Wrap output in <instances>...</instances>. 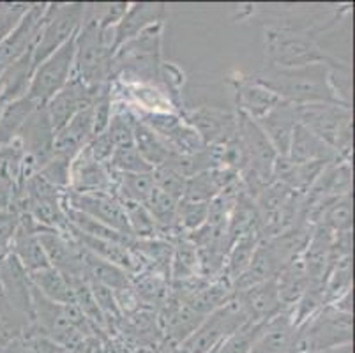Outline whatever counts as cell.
Returning <instances> with one entry per match:
<instances>
[{"instance_id":"6da1fadb","label":"cell","mask_w":355,"mask_h":353,"mask_svg":"<svg viewBox=\"0 0 355 353\" xmlns=\"http://www.w3.org/2000/svg\"><path fill=\"white\" fill-rule=\"evenodd\" d=\"M331 66L327 64H311L293 69H274L263 67L253 74L257 82L272 90L282 101L293 106L302 105H343L331 80Z\"/></svg>"},{"instance_id":"7a4b0ae2","label":"cell","mask_w":355,"mask_h":353,"mask_svg":"<svg viewBox=\"0 0 355 353\" xmlns=\"http://www.w3.org/2000/svg\"><path fill=\"white\" fill-rule=\"evenodd\" d=\"M101 8V4H87L85 16L74 37L73 78L94 92L110 83L114 57V28H99Z\"/></svg>"},{"instance_id":"3957f363","label":"cell","mask_w":355,"mask_h":353,"mask_svg":"<svg viewBox=\"0 0 355 353\" xmlns=\"http://www.w3.org/2000/svg\"><path fill=\"white\" fill-rule=\"evenodd\" d=\"M266 67L274 69H293L311 64H327L340 67L347 64L341 58L327 53L316 41L315 32L290 24H272L263 27L261 34Z\"/></svg>"},{"instance_id":"277c9868","label":"cell","mask_w":355,"mask_h":353,"mask_svg":"<svg viewBox=\"0 0 355 353\" xmlns=\"http://www.w3.org/2000/svg\"><path fill=\"white\" fill-rule=\"evenodd\" d=\"M164 21L150 25L137 37L121 44L112 57L110 82L147 83L161 87V41Z\"/></svg>"},{"instance_id":"5b68a950","label":"cell","mask_w":355,"mask_h":353,"mask_svg":"<svg viewBox=\"0 0 355 353\" xmlns=\"http://www.w3.org/2000/svg\"><path fill=\"white\" fill-rule=\"evenodd\" d=\"M352 313H345L334 306H325L297 329L293 353H315L332 346L347 345L352 343Z\"/></svg>"},{"instance_id":"8992f818","label":"cell","mask_w":355,"mask_h":353,"mask_svg":"<svg viewBox=\"0 0 355 353\" xmlns=\"http://www.w3.org/2000/svg\"><path fill=\"white\" fill-rule=\"evenodd\" d=\"M85 9L87 4H82V2L46 4L40 39L32 53L35 67L76 35L85 16Z\"/></svg>"},{"instance_id":"52a82bcc","label":"cell","mask_w":355,"mask_h":353,"mask_svg":"<svg viewBox=\"0 0 355 353\" xmlns=\"http://www.w3.org/2000/svg\"><path fill=\"white\" fill-rule=\"evenodd\" d=\"M248 316L235 299V293L228 302L209 313L195 329L191 336L182 343L186 353H211L216 346L221 345L225 339L234 336L248 325Z\"/></svg>"},{"instance_id":"ba28073f","label":"cell","mask_w":355,"mask_h":353,"mask_svg":"<svg viewBox=\"0 0 355 353\" xmlns=\"http://www.w3.org/2000/svg\"><path fill=\"white\" fill-rule=\"evenodd\" d=\"M76 37V35H74ZM74 37L46 57L34 69L27 97L37 106H44L73 76Z\"/></svg>"},{"instance_id":"9c48e42d","label":"cell","mask_w":355,"mask_h":353,"mask_svg":"<svg viewBox=\"0 0 355 353\" xmlns=\"http://www.w3.org/2000/svg\"><path fill=\"white\" fill-rule=\"evenodd\" d=\"M18 141L24 150V180L37 173L53 154L55 129L44 106H37L18 132Z\"/></svg>"},{"instance_id":"30bf717a","label":"cell","mask_w":355,"mask_h":353,"mask_svg":"<svg viewBox=\"0 0 355 353\" xmlns=\"http://www.w3.org/2000/svg\"><path fill=\"white\" fill-rule=\"evenodd\" d=\"M64 207L85 214L89 218L133 239L128 218H125L124 205L114 193H76V191L66 189Z\"/></svg>"},{"instance_id":"8fae6325","label":"cell","mask_w":355,"mask_h":353,"mask_svg":"<svg viewBox=\"0 0 355 353\" xmlns=\"http://www.w3.org/2000/svg\"><path fill=\"white\" fill-rule=\"evenodd\" d=\"M41 246H43L46 258L55 270H59L67 281L85 279L82 261V246L74 241V237L67 232L50 230L41 226L37 232Z\"/></svg>"},{"instance_id":"7c38bea8","label":"cell","mask_w":355,"mask_h":353,"mask_svg":"<svg viewBox=\"0 0 355 353\" xmlns=\"http://www.w3.org/2000/svg\"><path fill=\"white\" fill-rule=\"evenodd\" d=\"M182 119L195 129L207 147H216L237 136V113L202 105L182 110Z\"/></svg>"},{"instance_id":"4fadbf2b","label":"cell","mask_w":355,"mask_h":353,"mask_svg":"<svg viewBox=\"0 0 355 353\" xmlns=\"http://www.w3.org/2000/svg\"><path fill=\"white\" fill-rule=\"evenodd\" d=\"M44 11H46L44 2L43 4H31L28 11L20 19V24L16 25L15 31L0 43V76L18 58L34 50L37 39H40L41 27H43Z\"/></svg>"},{"instance_id":"5bb4252c","label":"cell","mask_w":355,"mask_h":353,"mask_svg":"<svg viewBox=\"0 0 355 353\" xmlns=\"http://www.w3.org/2000/svg\"><path fill=\"white\" fill-rule=\"evenodd\" d=\"M235 299L246 313L248 322L253 325H263L285 311L276 279L266 281L242 291H235Z\"/></svg>"},{"instance_id":"9a60e30c","label":"cell","mask_w":355,"mask_h":353,"mask_svg":"<svg viewBox=\"0 0 355 353\" xmlns=\"http://www.w3.org/2000/svg\"><path fill=\"white\" fill-rule=\"evenodd\" d=\"M98 92L87 89L82 82L71 76L69 82L44 105L55 132L60 131L76 113L92 105Z\"/></svg>"},{"instance_id":"2e32d148","label":"cell","mask_w":355,"mask_h":353,"mask_svg":"<svg viewBox=\"0 0 355 353\" xmlns=\"http://www.w3.org/2000/svg\"><path fill=\"white\" fill-rule=\"evenodd\" d=\"M230 83L234 87L237 113L250 117L253 121L267 115L274 106L282 103L272 90L257 82L253 74H237L235 78H230Z\"/></svg>"},{"instance_id":"e0dca14e","label":"cell","mask_w":355,"mask_h":353,"mask_svg":"<svg viewBox=\"0 0 355 353\" xmlns=\"http://www.w3.org/2000/svg\"><path fill=\"white\" fill-rule=\"evenodd\" d=\"M297 121L302 128L311 131L313 135L318 136L322 141L334 148L336 132L340 128L341 121L348 113H352V106L343 105H302L295 106ZM336 152V150H334Z\"/></svg>"},{"instance_id":"ac0fdd59","label":"cell","mask_w":355,"mask_h":353,"mask_svg":"<svg viewBox=\"0 0 355 353\" xmlns=\"http://www.w3.org/2000/svg\"><path fill=\"white\" fill-rule=\"evenodd\" d=\"M69 189L76 193H112L114 189L108 168L96 161L87 147L71 161Z\"/></svg>"},{"instance_id":"d6986e66","label":"cell","mask_w":355,"mask_h":353,"mask_svg":"<svg viewBox=\"0 0 355 353\" xmlns=\"http://www.w3.org/2000/svg\"><path fill=\"white\" fill-rule=\"evenodd\" d=\"M40 228L41 226L32 221L27 214H20V225H18L16 235L12 239L11 255L20 261L27 274L51 267L46 258V252L40 242V237H37Z\"/></svg>"},{"instance_id":"ffe728a7","label":"cell","mask_w":355,"mask_h":353,"mask_svg":"<svg viewBox=\"0 0 355 353\" xmlns=\"http://www.w3.org/2000/svg\"><path fill=\"white\" fill-rule=\"evenodd\" d=\"M297 327L292 309H285L276 318L263 323L248 353H293Z\"/></svg>"},{"instance_id":"44dd1931","label":"cell","mask_w":355,"mask_h":353,"mask_svg":"<svg viewBox=\"0 0 355 353\" xmlns=\"http://www.w3.org/2000/svg\"><path fill=\"white\" fill-rule=\"evenodd\" d=\"M254 122L260 126V129L267 136L269 144L272 145L274 152L279 157L288 155L293 131H295L297 124H299L295 106L282 101L277 106H274L267 115H263L261 119H258Z\"/></svg>"},{"instance_id":"7402d4cb","label":"cell","mask_w":355,"mask_h":353,"mask_svg":"<svg viewBox=\"0 0 355 353\" xmlns=\"http://www.w3.org/2000/svg\"><path fill=\"white\" fill-rule=\"evenodd\" d=\"M92 136H94V117L90 105L76 113L60 131L55 132L53 154L73 161L74 155L89 145Z\"/></svg>"},{"instance_id":"603a6c76","label":"cell","mask_w":355,"mask_h":353,"mask_svg":"<svg viewBox=\"0 0 355 353\" xmlns=\"http://www.w3.org/2000/svg\"><path fill=\"white\" fill-rule=\"evenodd\" d=\"M164 15H166V8L163 4H150V2L129 4L128 11L114 28V53L121 44L137 37L145 28L164 21Z\"/></svg>"},{"instance_id":"cb8c5ba5","label":"cell","mask_w":355,"mask_h":353,"mask_svg":"<svg viewBox=\"0 0 355 353\" xmlns=\"http://www.w3.org/2000/svg\"><path fill=\"white\" fill-rule=\"evenodd\" d=\"M282 270V260L276 257V252L270 248L269 242L260 239L248 268L234 281V293L246 290V288L257 286L260 283H266V281L276 279L277 274Z\"/></svg>"},{"instance_id":"d4e9b609","label":"cell","mask_w":355,"mask_h":353,"mask_svg":"<svg viewBox=\"0 0 355 353\" xmlns=\"http://www.w3.org/2000/svg\"><path fill=\"white\" fill-rule=\"evenodd\" d=\"M288 157L293 163H318V161L332 163V161L340 160L334 148L329 147L325 141H322L318 136L302 128L301 124H297L295 131H293Z\"/></svg>"},{"instance_id":"484cf974","label":"cell","mask_w":355,"mask_h":353,"mask_svg":"<svg viewBox=\"0 0 355 353\" xmlns=\"http://www.w3.org/2000/svg\"><path fill=\"white\" fill-rule=\"evenodd\" d=\"M352 191V164L350 161H332L322 170L318 179L308 191L313 196L320 198H341Z\"/></svg>"},{"instance_id":"4316f807","label":"cell","mask_w":355,"mask_h":353,"mask_svg":"<svg viewBox=\"0 0 355 353\" xmlns=\"http://www.w3.org/2000/svg\"><path fill=\"white\" fill-rule=\"evenodd\" d=\"M34 50L25 53L24 57L18 58L12 66H9L0 76V99L4 103L16 101L27 96L28 87L34 74Z\"/></svg>"},{"instance_id":"83f0119b","label":"cell","mask_w":355,"mask_h":353,"mask_svg":"<svg viewBox=\"0 0 355 353\" xmlns=\"http://www.w3.org/2000/svg\"><path fill=\"white\" fill-rule=\"evenodd\" d=\"M82 261H83V274L87 281L99 283L103 286H108L110 290H122V288L131 286V276L122 268L94 257L92 252L82 248Z\"/></svg>"},{"instance_id":"f1b7e54d","label":"cell","mask_w":355,"mask_h":353,"mask_svg":"<svg viewBox=\"0 0 355 353\" xmlns=\"http://www.w3.org/2000/svg\"><path fill=\"white\" fill-rule=\"evenodd\" d=\"M110 175L114 180L112 193L121 200V203H141V205H145L148 196L153 194V171H148V173H114V171H110Z\"/></svg>"},{"instance_id":"f546056e","label":"cell","mask_w":355,"mask_h":353,"mask_svg":"<svg viewBox=\"0 0 355 353\" xmlns=\"http://www.w3.org/2000/svg\"><path fill=\"white\" fill-rule=\"evenodd\" d=\"M135 147L153 170L157 166H163L168 157L173 154L170 145L156 131L144 124L140 119H135Z\"/></svg>"},{"instance_id":"4dcf8cb0","label":"cell","mask_w":355,"mask_h":353,"mask_svg":"<svg viewBox=\"0 0 355 353\" xmlns=\"http://www.w3.org/2000/svg\"><path fill=\"white\" fill-rule=\"evenodd\" d=\"M28 279H31L32 286L40 291L41 295L50 299L51 302L74 304V293L71 283L53 267L32 272V274H28Z\"/></svg>"},{"instance_id":"1f68e13d","label":"cell","mask_w":355,"mask_h":353,"mask_svg":"<svg viewBox=\"0 0 355 353\" xmlns=\"http://www.w3.org/2000/svg\"><path fill=\"white\" fill-rule=\"evenodd\" d=\"M35 108L37 105L31 101L27 96L16 99V101L6 103L4 110L0 113V148L15 140Z\"/></svg>"},{"instance_id":"d6a6232c","label":"cell","mask_w":355,"mask_h":353,"mask_svg":"<svg viewBox=\"0 0 355 353\" xmlns=\"http://www.w3.org/2000/svg\"><path fill=\"white\" fill-rule=\"evenodd\" d=\"M31 329H34V322L11 306L4 295H0V348L8 346Z\"/></svg>"},{"instance_id":"836d02e7","label":"cell","mask_w":355,"mask_h":353,"mask_svg":"<svg viewBox=\"0 0 355 353\" xmlns=\"http://www.w3.org/2000/svg\"><path fill=\"white\" fill-rule=\"evenodd\" d=\"M258 242H260V235L253 233V235L237 239L230 246L227 255V264H225V276L232 281V284L248 268Z\"/></svg>"},{"instance_id":"e575fe53","label":"cell","mask_w":355,"mask_h":353,"mask_svg":"<svg viewBox=\"0 0 355 353\" xmlns=\"http://www.w3.org/2000/svg\"><path fill=\"white\" fill-rule=\"evenodd\" d=\"M352 219H354V212H352V194L336 198L327 210L322 216L320 225L331 230L332 233H343L352 232Z\"/></svg>"},{"instance_id":"d590c367","label":"cell","mask_w":355,"mask_h":353,"mask_svg":"<svg viewBox=\"0 0 355 353\" xmlns=\"http://www.w3.org/2000/svg\"><path fill=\"white\" fill-rule=\"evenodd\" d=\"M106 168L114 173H148V171H153V168L148 166L147 161L141 157L135 145L115 148Z\"/></svg>"},{"instance_id":"8d00e7d4","label":"cell","mask_w":355,"mask_h":353,"mask_svg":"<svg viewBox=\"0 0 355 353\" xmlns=\"http://www.w3.org/2000/svg\"><path fill=\"white\" fill-rule=\"evenodd\" d=\"M62 350L51 343L50 339L40 334L35 329H31L18 339L0 348V353H60Z\"/></svg>"},{"instance_id":"74e56055","label":"cell","mask_w":355,"mask_h":353,"mask_svg":"<svg viewBox=\"0 0 355 353\" xmlns=\"http://www.w3.org/2000/svg\"><path fill=\"white\" fill-rule=\"evenodd\" d=\"M128 218L129 230L133 239H154L157 237V228L147 207L141 203H122Z\"/></svg>"},{"instance_id":"f35d334b","label":"cell","mask_w":355,"mask_h":353,"mask_svg":"<svg viewBox=\"0 0 355 353\" xmlns=\"http://www.w3.org/2000/svg\"><path fill=\"white\" fill-rule=\"evenodd\" d=\"M209 218V203L179 202L177 209V230L182 235L196 232L202 228Z\"/></svg>"},{"instance_id":"ab89813d","label":"cell","mask_w":355,"mask_h":353,"mask_svg":"<svg viewBox=\"0 0 355 353\" xmlns=\"http://www.w3.org/2000/svg\"><path fill=\"white\" fill-rule=\"evenodd\" d=\"M69 160H66L62 155L51 154L50 160L37 170V173H40L46 182H50L51 186L57 187V189L66 191L69 189Z\"/></svg>"},{"instance_id":"60d3db41","label":"cell","mask_w":355,"mask_h":353,"mask_svg":"<svg viewBox=\"0 0 355 353\" xmlns=\"http://www.w3.org/2000/svg\"><path fill=\"white\" fill-rule=\"evenodd\" d=\"M153 179H154V187L163 193H166L168 196L175 198L177 202H180L184 196V187H186V179H182L179 173H175L173 170H170L168 166H157L153 170Z\"/></svg>"},{"instance_id":"b9f144b4","label":"cell","mask_w":355,"mask_h":353,"mask_svg":"<svg viewBox=\"0 0 355 353\" xmlns=\"http://www.w3.org/2000/svg\"><path fill=\"white\" fill-rule=\"evenodd\" d=\"M31 4L25 2H0V43L20 24Z\"/></svg>"},{"instance_id":"7bdbcfd3","label":"cell","mask_w":355,"mask_h":353,"mask_svg":"<svg viewBox=\"0 0 355 353\" xmlns=\"http://www.w3.org/2000/svg\"><path fill=\"white\" fill-rule=\"evenodd\" d=\"M18 225H20V214H0V260L11 252V244Z\"/></svg>"},{"instance_id":"ee69618b","label":"cell","mask_w":355,"mask_h":353,"mask_svg":"<svg viewBox=\"0 0 355 353\" xmlns=\"http://www.w3.org/2000/svg\"><path fill=\"white\" fill-rule=\"evenodd\" d=\"M18 186L9 179H0V214L15 212Z\"/></svg>"},{"instance_id":"f6af8a7d","label":"cell","mask_w":355,"mask_h":353,"mask_svg":"<svg viewBox=\"0 0 355 353\" xmlns=\"http://www.w3.org/2000/svg\"><path fill=\"white\" fill-rule=\"evenodd\" d=\"M352 343H347V345H340V346H332V348H325L320 350V352L315 353H352Z\"/></svg>"},{"instance_id":"bcb514c9","label":"cell","mask_w":355,"mask_h":353,"mask_svg":"<svg viewBox=\"0 0 355 353\" xmlns=\"http://www.w3.org/2000/svg\"><path fill=\"white\" fill-rule=\"evenodd\" d=\"M4 106H6V103L2 101V99H0V113H2V110H4Z\"/></svg>"},{"instance_id":"7dc6e473","label":"cell","mask_w":355,"mask_h":353,"mask_svg":"<svg viewBox=\"0 0 355 353\" xmlns=\"http://www.w3.org/2000/svg\"><path fill=\"white\" fill-rule=\"evenodd\" d=\"M60 353H67V352H64V350H62V352H60Z\"/></svg>"}]
</instances>
